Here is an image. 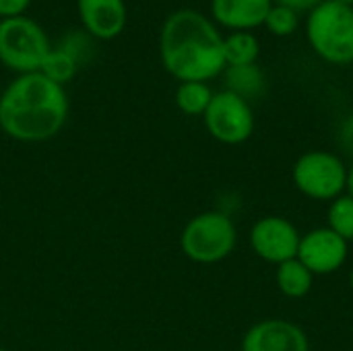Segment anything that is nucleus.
<instances>
[{
	"instance_id": "1",
	"label": "nucleus",
	"mask_w": 353,
	"mask_h": 351,
	"mask_svg": "<svg viewBox=\"0 0 353 351\" xmlns=\"http://www.w3.org/2000/svg\"><path fill=\"white\" fill-rule=\"evenodd\" d=\"M68 97L43 72L19 74L0 95V128L19 143H43L66 124Z\"/></svg>"
},
{
	"instance_id": "2",
	"label": "nucleus",
	"mask_w": 353,
	"mask_h": 351,
	"mask_svg": "<svg viewBox=\"0 0 353 351\" xmlns=\"http://www.w3.org/2000/svg\"><path fill=\"white\" fill-rule=\"evenodd\" d=\"M159 56L165 70L180 83H207L225 68L223 37L205 14L192 8L176 10L165 19Z\"/></svg>"
},
{
	"instance_id": "3",
	"label": "nucleus",
	"mask_w": 353,
	"mask_h": 351,
	"mask_svg": "<svg viewBox=\"0 0 353 351\" xmlns=\"http://www.w3.org/2000/svg\"><path fill=\"white\" fill-rule=\"evenodd\" d=\"M238 242L234 219L223 211L194 215L180 234V248L192 263L215 265L228 259Z\"/></svg>"
},
{
	"instance_id": "4",
	"label": "nucleus",
	"mask_w": 353,
	"mask_h": 351,
	"mask_svg": "<svg viewBox=\"0 0 353 351\" xmlns=\"http://www.w3.org/2000/svg\"><path fill=\"white\" fill-rule=\"evenodd\" d=\"M308 39L314 52L333 64L353 62V8L323 0L308 17Z\"/></svg>"
},
{
	"instance_id": "5",
	"label": "nucleus",
	"mask_w": 353,
	"mask_h": 351,
	"mask_svg": "<svg viewBox=\"0 0 353 351\" xmlns=\"http://www.w3.org/2000/svg\"><path fill=\"white\" fill-rule=\"evenodd\" d=\"M52 46L46 31L29 17L0 19V62L19 72H39Z\"/></svg>"
},
{
	"instance_id": "6",
	"label": "nucleus",
	"mask_w": 353,
	"mask_h": 351,
	"mask_svg": "<svg viewBox=\"0 0 353 351\" xmlns=\"http://www.w3.org/2000/svg\"><path fill=\"white\" fill-rule=\"evenodd\" d=\"M294 186L312 201H335L347 192V166L331 151H308L292 170Z\"/></svg>"
},
{
	"instance_id": "7",
	"label": "nucleus",
	"mask_w": 353,
	"mask_h": 351,
	"mask_svg": "<svg viewBox=\"0 0 353 351\" xmlns=\"http://www.w3.org/2000/svg\"><path fill=\"white\" fill-rule=\"evenodd\" d=\"M203 118L207 132L223 145H240L254 132V112L250 103L228 89L213 95Z\"/></svg>"
},
{
	"instance_id": "8",
	"label": "nucleus",
	"mask_w": 353,
	"mask_h": 351,
	"mask_svg": "<svg viewBox=\"0 0 353 351\" xmlns=\"http://www.w3.org/2000/svg\"><path fill=\"white\" fill-rule=\"evenodd\" d=\"M302 234L298 228L281 215H265L250 228V248L252 252L271 265H281L296 259Z\"/></svg>"
},
{
	"instance_id": "9",
	"label": "nucleus",
	"mask_w": 353,
	"mask_h": 351,
	"mask_svg": "<svg viewBox=\"0 0 353 351\" xmlns=\"http://www.w3.org/2000/svg\"><path fill=\"white\" fill-rule=\"evenodd\" d=\"M347 254L350 242L339 238L329 228H316L300 238L296 259L312 275H331L345 265Z\"/></svg>"
},
{
	"instance_id": "10",
	"label": "nucleus",
	"mask_w": 353,
	"mask_h": 351,
	"mask_svg": "<svg viewBox=\"0 0 353 351\" xmlns=\"http://www.w3.org/2000/svg\"><path fill=\"white\" fill-rule=\"evenodd\" d=\"M240 351H310V341L300 325L267 319L244 333Z\"/></svg>"
},
{
	"instance_id": "11",
	"label": "nucleus",
	"mask_w": 353,
	"mask_h": 351,
	"mask_svg": "<svg viewBox=\"0 0 353 351\" xmlns=\"http://www.w3.org/2000/svg\"><path fill=\"white\" fill-rule=\"evenodd\" d=\"M85 29L97 39H114L126 25L124 0H77Z\"/></svg>"
},
{
	"instance_id": "12",
	"label": "nucleus",
	"mask_w": 353,
	"mask_h": 351,
	"mask_svg": "<svg viewBox=\"0 0 353 351\" xmlns=\"http://www.w3.org/2000/svg\"><path fill=\"white\" fill-rule=\"evenodd\" d=\"M271 6L273 0H213L211 2L213 17L221 25L236 31H246L265 23Z\"/></svg>"
},
{
	"instance_id": "13",
	"label": "nucleus",
	"mask_w": 353,
	"mask_h": 351,
	"mask_svg": "<svg viewBox=\"0 0 353 351\" xmlns=\"http://www.w3.org/2000/svg\"><path fill=\"white\" fill-rule=\"evenodd\" d=\"M275 281H277L279 292L285 298L302 300V298H306L310 294L312 283H314V275L298 259H292V261H285V263L277 265Z\"/></svg>"
},
{
	"instance_id": "14",
	"label": "nucleus",
	"mask_w": 353,
	"mask_h": 351,
	"mask_svg": "<svg viewBox=\"0 0 353 351\" xmlns=\"http://www.w3.org/2000/svg\"><path fill=\"white\" fill-rule=\"evenodd\" d=\"M225 83H228V91L240 95L246 101L259 97L265 91V77H263V72H261V68L256 64L228 66Z\"/></svg>"
},
{
	"instance_id": "15",
	"label": "nucleus",
	"mask_w": 353,
	"mask_h": 351,
	"mask_svg": "<svg viewBox=\"0 0 353 351\" xmlns=\"http://www.w3.org/2000/svg\"><path fill=\"white\" fill-rule=\"evenodd\" d=\"M223 56H225V66L254 64L259 56V41L248 31H236L223 39Z\"/></svg>"
},
{
	"instance_id": "16",
	"label": "nucleus",
	"mask_w": 353,
	"mask_h": 351,
	"mask_svg": "<svg viewBox=\"0 0 353 351\" xmlns=\"http://www.w3.org/2000/svg\"><path fill=\"white\" fill-rule=\"evenodd\" d=\"M213 95L215 93L207 87V83H199V81L180 83V87L176 89V106L180 112L188 116H203Z\"/></svg>"
},
{
	"instance_id": "17",
	"label": "nucleus",
	"mask_w": 353,
	"mask_h": 351,
	"mask_svg": "<svg viewBox=\"0 0 353 351\" xmlns=\"http://www.w3.org/2000/svg\"><path fill=\"white\" fill-rule=\"evenodd\" d=\"M327 228L335 232L345 242L353 240V197L347 192L329 203L327 209Z\"/></svg>"
},
{
	"instance_id": "18",
	"label": "nucleus",
	"mask_w": 353,
	"mask_h": 351,
	"mask_svg": "<svg viewBox=\"0 0 353 351\" xmlns=\"http://www.w3.org/2000/svg\"><path fill=\"white\" fill-rule=\"evenodd\" d=\"M77 70H79V62L66 50H62V48H56L54 50L52 48L50 54H48V58L43 60L39 72H43L48 79H52L54 83H58V85L64 87V83H68L77 74Z\"/></svg>"
},
{
	"instance_id": "19",
	"label": "nucleus",
	"mask_w": 353,
	"mask_h": 351,
	"mask_svg": "<svg viewBox=\"0 0 353 351\" xmlns=\"http://www.w3.org/2000/svg\"><path fill=\"white\" fill-rule=\"evenodd\" d=\"M265 25L275 35H290L298 27V12H294L292 8L279 6V4L271 6L269 14L265 19Z\"/></svg>"
},
{
	"instance_id": "20",
	"label": "nucleus",
	"mask_w": 353,
	"mask_h": 351,
	"mask_svg": "<svg viewBox=\"0 0 353 351\" xmlns=\"http://www.w3.org/2000/svg\"><path fill=\"white\" fill-rule=\"evenodd\" d=\"M31 0H0V19H10V17H21Z\"/></svg>"
},
{
	"instance_id": "21",
	"label": "nucleus",
	"mask_w": 353,
	"mask_h": 351,
	"mask_svg": "<svg viewBox=\"0 0 353 351\" xmlns=\"http://www.w3.org/2000/svg\"><path fill=\"white\" fill-rule=\"evenodd\" d=\"M337 141H339L341 149L353 157V114H350L343 120V124L339 128V134H337Z\"/></svg>"
},
{
	"instance_id": "22",
	"label": "nucleus",
	"mask_w": 353,
	"mask_h": 351,
	"mask_svg": "<svg viewBox=\"0 0 353 351\" xmlns=\"http://www.w3.org/2000/svg\"><path fill=\"white\" fill-rule=\"evenodd\" d=\"M279 6H285V8H292L294 12H300V10H314L323 0H275Z\"/></svg>"
},
{
	"instance_id": "23",
	"label": "nucleus",
	"mask_w": 353,
	"mask_h": 351,
	"mask_svg": "<svg viewBox=\"0 0 353 351\" xmlns=\"http://www.w3.org/2000/svg\"><path fill=\"white\" fill-rule=\"evenodd\" d=\"M347 194L353 197V163L347 168Z\"/></svg>"
},
{
	"instance_id": "24",
	"label": "nucleus",
	"mask_w": 353,
	"mask_h": 351,
	"mask_svg": "<svg viewBox=\"0 0 353 351\" xmlns=\"http://www.w3.org/2000/svg\"><path fill=\"white\" fill-rule=\"evenodd\" d=\"M337 2H341V4H345V6H352L353 0H337Z\"/></svg>"
},
{
	"instance_id": "25",
	"label": "nucleus",
	"mask_w": 353,
	"mask_h": 351,
	"mask_svg": "<svg viewBox=\"0 0 353 351\" xmlns=\"http://www.w3.org/2000/svg\"><path fill=\"white\" fill-rule=\"evenodd\" d=\"M350 285H352V290H353V269H352V273H350Z\"/></svg>"
},
{
	"instance_id": "26",
	"label": "nucleus",
	"mask_w": 353,
	"mask_h": 351,
	"mask_svg": "<svg viewBox=\"0 0 353 351\" xmlns=\"http://www.w3.org/2000/svg\"><path fill=\"white\" fill-rule=\"evenodd\" d=\"M0 351H8V350H4V348H0Z\"/></svg>"
}]
</instances>
